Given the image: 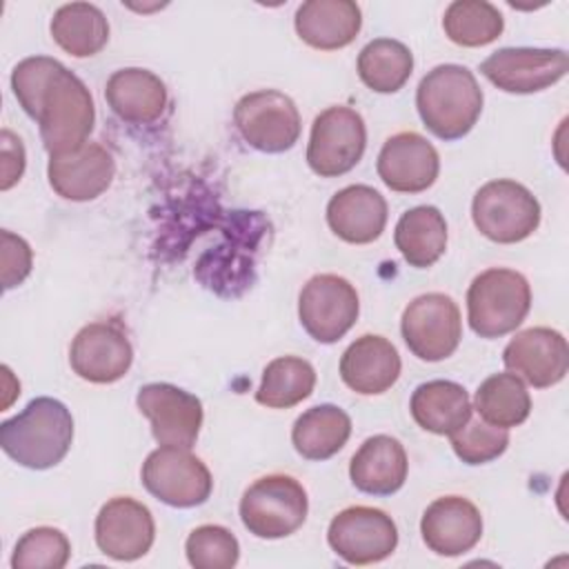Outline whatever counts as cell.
Segmentation results:
<instances>
[{
  "mask_svg": "<svg viewBox=\"0 0 569 569\" xmlns=\"http://www.w3.org/2000/svg\"><path fill=\"white\" fill-rule=\"evenodd\" d=\"M305 487L287 473H269L251 482L240 498V520L256 538H284L307 520Z\"/></svg>",
  "mask_w": 569,
  "mask_h": 569,
  "instance_id": "5b68a950",
  "label": "cell"
},
{
  "mask_svg": "<svg viewBox=\"0 0 569 569\" xmlns=\"http://www.w3.org/2000/svg\"><path fill=\"white\" fill-rule=\"evenodd\" d=\"M69 538L56 527H33L24 531L11 556L13 569H62L69 562Z\"/></svg>",
  "mask_w": 569,
  "mask_h": 569,
  "instance_id": "836d02e7",
  "label": "cell"
},
{
  "mask_svg": "<svg viewBox=\"0 0 569 569\" xmlns=\"http://www.w3.org/2000/svg\"><path fill=\"white\" fill-rule=\"evenodd\" d=\"M316 369L298 356H280L262 371L256 400L269 409H289L313 393Z\"/></svg>",
  "mask_w": 569,
  "mask_h": 569,
  "instance_id": "1f68e13d",
  "label": "cell"
},
{
  "mask_svg": "<svg viewBox=\"0 0 569 569\" xmlns=\"http://www.w3.org/2000/svg\"><path fill=\"white\" fill-rule=\"evenodd\" d=\"M293 24L302 42L320 51H333L356 40L362 11L351 0H307L298 7Z\"/></svg>",
  "mask_w": 569,
  "mask_h": 569,
  "instance_id": "d4e9b609",
  "label": "cell"
},
{
  "mask_svg": "<svg viewBox=\"0 0 569 569\" xmlns=\"http://www.w3.org/2000/svg\"><path fill=\"white\" fill-rule=\"evenodd\" d=\"M400 331L416 358L427 362L445 360L462 338L460 309L447 293H422L405 307Z\"/></svg>",
  "mask_w": 569,
  "mask_h": 569,
  "instance_id": "8fae6325",
  "label": "cell"
},
{
  "mask_svg": "<svg viewBox=\"0 0 569 569\" xmlns=\"http://www.w3.org/2000/svg\"><path fill=\"white\" fill-rule=\"evenodd\" d=\"M393 240L396 249L411 267L427 269L436 264L447 249L445 216L431 204L413 207L400 216Z\"/></svg>",
  "mask_w": 569,
  "mask_h": 569,
  "instance_id": "4316f807",
  "label": "cell"
},
{
  "mask_svg": "<svg viewBox=\"0 0 569 569\" xmlns=\"http://www.w3.org/2000/svg\"><path fill=\"white\" fill-rule=\"evenodd\" d=\"M0 142H2V176H0V189L7 191L11 189L24 173V164H27V156H24V147L22 140L9 131L2 129L0 133Z\"/></svg>",
  "mask_w": 569,
  "mask_h": 569,
  "instance_id": "74e56055",
  "label": "cell"
},
{
  "mask_svg": "<svg viewBox=\"0 0 569 569\" xmlns=\"http://www.w3.org/2000/svg\"><path fill=\"white\" fill-rule=\"evenodd\" d=\"M407 451L400 440L378 433L367 438L351 456L349 476L358 491L369 496H391L407 480Z\"/></svg>",
  "mask_w": 569,
  "mask_h": 569,
  "instance_id": "cb8c5ba5",
  "label": "cell"
},
{
  "mask_svg": "<svg viewBox=\"0 0 569 569\" xmlns=\"http://www.w3.org/2000/svg\"><path fill=\"white\" fill-rule=\"evenodd\" d=\"M233 124L240 138L262 151H289L300 138V113L296 102L278 89H260L242 96L233 109Z\"/></svg>",
  "mask_w": 569,
  "mask_h": 569,
  "instance_id": "52a82bcc",
  "label": "cell"
},
{
  "mask_svg": "<svg viewBox=\"0 0 569 569\" xmlns=\"http://www.w3.org/2000/svg\"><path fill=\"white\" fill-rule=\"evenodd\" d=\"M531 309V287L520 271L491 267L473 278L467 291V318L480 338L516 331Z\"/></svg>",
  "mask_w": 569,
  "mask_h": 569,
  "instance_id": "277c9868",
  "label": "cell"
},
{
  "mask_svg": "<svg viewBox=\"0 0 569 569\" xmlns=\"http://www.w3.org/2000/svg\"><path fill=\"white\" fill-rule=\"evenodd\" d=\"M569 58L562 49L505 47L482 60V76L507 93H536L565 78Z\"/></svg>",
  "mask_w": 569,
  "mask_h": 569,
  "instance_id": "9a60e30c",
  "label": "cell"
},
{
  "mask_svg": "<svg viewBox=\"0 0 569 569\" xmlns=\"http://www.w3.org/2000/svg\"><path fill=\"white\" fill-rule=\"evenodd\" d=\"M502 362L531 387L545 389L567 376L569 347L560 331L551 327H529L507 342Z\"/></svg>",
  "mask_w": 569,
  "mask_h": 569,
  "instance_id": "e0dca14e",
  "label": "cell"
},
{
  "mask_svg": "<svg viewBox=\"0 0 569 569\" xmlns=\"http://www.w3.org/2000/svg\"><path fill=\"white\" fill-rule=\"evenodd\" d=\"M156 540V522L147 505L129 496L104 502L96 516L98 549L113 560H138Z\"/></svg>",
  "mask_w": 569,
  "mask_h": 569,
  "instance_id": "2e32d148",
  "label": "cell"
},
{
  "mask_svg": "<svg viewBox=\"0 0 569 569\" xmlns=\"http://www.w3.org/2000/svg\"><path fill=\"white\" fill-rule=\"evenodd\" d=\"M2 289L9 291L24 282V278L31 273L33 264V251L29 242L9 229H2Z\"/></svg>",
  "mask_w": 569,
  "mask_h": 569,
  "instance_id": "8d00e7d4",
  "label": "cell"
},
{
  "mask_svg": "<svg viewBox=\"0 0 569 569\" xmlns=\"http://www.w3.org/2000/svg\"><path fill=\"white\" fill-rule=\"evenodd\" d=\"M360 300L356 287L336 273H318L307 280L298 298L302 329L322 345L340 340L358 320Z\"/></svg>",
  "mask_w": 569,
  "mask_h": 569,
  "instance_id": "30bf717a",
  "label": "cell"
},
{
  "mask_svg": "<svg viewBox=\"0 0 569 569\" xmlns=\"http://www.w3.org/2000/svg\"><path fill=\"white\" fill-rule=\"evenodd\" d=\"M133 362V347L127 329L118 320H96L84 325L69 349L73 373L93 385H109L127 376Z\"/></svg>",
  "mask_w": 569,
  "mask_h": 569,
  "instance_id": "4fadbf2b",
  "label": "cell"
},
{
  "mask_svg": "<svg viewBox=\"0 0 569 569\" xmlns=\"http://www.w3.org/2000/svg\"><path fill=\"white\" fill-rule=\"evenodd\" d=\"M73 440V418L64 402L40 396L18 416L0 425V447L27 469H51L69 451Z\"/></svg>",
  "mask_w": 569,
  "mask_h": 569,
  "instance_id": "7a4b0ae2",
  "label": "cell"
},
{
  "mask_svg": "<svg viewBox=\"0 0 569 569\" xmlns=\"http://www.w3.org/2000/svg\"><path fill=\"white\" fill-rule=\"evenodd\" d=\"M471 218L485 238L500 244H513L538 229L540 202L516 180H491L476 191Z\"/></svg>",
  "mask_w": 569,
  "mask_h": 569,
  "instance_id": "8992f818",
  "label": "cell"
},
{
  "mask_svg": "<svg viewBox=\"0 0 569 569\" xmlns=\"http://www.w3.org/2000/svg\"><path fill=\"white\" fill-rule=\"evenodd\" d=\"M416 107L425 127L440 140L467 136L482 111V89L462 64H438L418 84Z\"/></svg>",
  "mask_w": 569,
  "mask_h": 569,
  "instance_id": "3957f363",
  "label": "cell"
},
{
  "mask_svg": "<svg viewBox=\"0 0 569 569\" xmlns=\"http://www.w3.org/2000/svg\"><path fill=\"white\" fill-rule=\"evenodd\" d=\"M11 89L27 116L40 127L49 156L82 147L93 131L96 107L87 84L60 60L31 56L11 71Z\"/></svg>",
  "mask_w": 569,
  "mask_h": 569,
  "instance_id": "6da1fadb",
  "label": "cell"
},
{
  "mask_svg": "<svg viewBox=\"0 0 569 569\" xmlns=\"http://www.w3.org/2000/svg\"><path fill=\"white\" fill-rule=\"evenodd\" d=\"M327 542L349 565H371L389 558L398 545V529L391 516L376 507H347L333 516Z\"/></svg>",
  "mask_w": 569,
  "mask_h": 569,
  "instance_id": "7c38bea8",
  "label": "cell"
},
{
  "mask_svg": "<svg viewBox=\"0 0 569 569\" xmlns=\"http://www.w3.org/2000/svg\"><path fill=\"white\" fill-rule=\"evenodd\" d=\"M327 222L345 242L369 244L385 231L387 200L369 184H349L331 196Z\"/></svg>",
  "mask_w": 569,
  "mask_h": 569,
  "instance_id": "7402d4cb",
  "label": "cell"
},
{
  "mask_svg": "<svg viewBox=\"0 0 569 569\" xmlns=\"http://www.w3.org/2000/svg\"><path fill=\"white\" fill-rule=\"evenodd\" d=\"M413 71V53L393 38L367 42L358 56V76L376 93H396Z\"/></svg>",
  "mask_w": 569,
  "mask_h": 569,
  "instance_id": "f546056e",
  "label": "cell"
},
{
  "mask_svg": "<svg viewBox=\"0 0 569 569\" xmlns=\"http://www.w3.org/2000/svg\"><path fill=\"white\" fill-rule=\"evenodd\" d=\"M473 407L485 422L511 429L529 418L531 396L516 373H493L478 387Z\"/></svg>",
  "mask_w": 569,
  "mask_h": 569,
  "instance_id": "4dcf8cb0",
  "label": "cell"
},
{
  "mask_svg": "<svg viewBox=\"0 0 569 569\" xmlns=\"http://www.w3.org/2000/svg\"><path fill=\"white\" fill-rule=\"evenodd\" d=\"M136 405L149 418L158 445L184 449L196 445L204 418L198 396L169 382H149L140 387Z\"/></svg>",
  "mask_w": 569,
  "mask_h": 569,
  "instance_id": "5bb4252c",
  "label": "cell"
},
{
  "mask_svg": "<svg viewBox=\"0 0 569 569\" xmlns=\"http://www.w3.org/2000/svg\"><path fill=\"white\" fill-rule=\"evenodd\" d=\"M402 369L396 347L376 333L356 338L340 358L342 382L362 396H378L393 387Z\"/></svg>",
  "mask_w": 569,
  "mask_h": 569,
  "instance_id": "44dd1931",
  "label": "cell"
},
{
  "mask_svg": "<svg viewBox=\"0 0 569 569\" xmlns=\"http://www.w3.org/2000/svg\"><path fill=\"white\" fill-rule=\"evenodd\" d=\"M453 453L467 465H485L502 456L509 447V431L496 425L478 420H467L451 436Z\"/></svg>",
  "mask_w": 569,
  "mask_h": 569,
  "instance_id": "d590c367",
  "label": "cell"
},
{
  "mask_svg": "<svg viewBox=\"0 0 569 569\" xmlns=\"http://www.w3.org/2000/svg\"><path fill=\"white\" fill-rule=\"evenodd\" d=\"M367 147L362 116L345 104H336L316 116L307 144V162L320 178H338L351 171Z\"/></svg>",
  "mask_w": 569,
  "mask_h": 569,
  "instance_id": "9c48e42d",
  "label": "cell"
},
{
  "mask_svg": "<svg viewBox=\"0 0 569 569\" xmlns=\"http://www.w3.org/2000/svg\"><path fill=\"white\" fill-rule=\"evenodd\" d=\"M140 478L153 498L178 509L207 502L213 489L207 465L184 447L162 445L153 449L142 462Z\"/></svg>",
  "mask_w": 569,
  "mask_h": 569,
  "instance_id": "ba28073f",
  "label": "cell"
},
{
  "mask_svg": "<svg viewBox=\"0 0 569 569\" xmlns=\"http://www.w3.org/2000/svg\"><path fill=\"white\" fill-rule=\"evenodd\" d=\"M420 533L433 553L449 558L462 556L478 545L482 536V516L471 500L462 496H442L425 509Z\"/></svg>",
  "mask_w": 569,
  "mask_h": 569,
  "instance_id": "ffe728a7",
  "label": "cell"
},
{
  "mask_svg": "<svg viewBox=\"0 0 569 569\" xmlns=\"http://www.w3.org/2000/svg\"><path fill=\"white\" fill-rule=\"evenodd\" d=\"M104 98L111 111L129 124H151L167 107V87L149 69L127 67L109 76Z\"/></svg>",
  "mask_w": 569,
  "mask_h": 569,
  "instance_id": "603a6c76",
  "label": "cell"
},
{
  "mask_svg": "<svg viewBox=\"0 0 569 569\" xmlns=\"http://www.w3.org/2000/svg\"><path fill=\"white\" fill-rule=\"evenodd\" d=\"M351 436V418L336 405H316L302 411L291 429L296 451L307 460L336 456Z\"/></svg>",
  "mask_w": 569,
  "mask_h": 569,
  "instance_id": "83f0119b",
  "label": "cell"
},
{
  "mask_svg": "<svg viewBox=\"0 0 569 569\" xmlns=\"http://www.w3.org/2000/svg\"><path fill=\"white\" fill-rule=\"evenodd\" d=\"M411 418L425 431L451 436L471 418V400L462 385L451 380H429L416 387L409 400Z\"/></svg>",
  "mask_w": 569,
  "mask_h": 569,
  "instance_id": "484cf974",
  "label": "cell"
},
{
  "mask_svg": "<svg viewBox=\"0 0 569 569\" xmlns=\"http://www.w3.org/2000/svg\"><path fill=\"white\" fill-rule=\"evenodd\" d=\"M116 176V160L100 142L49 156L47 178L51 189L71 202H87L102 196Z\"/></svg>",
  "mask_w": 569,
  "mask_h": 569,
  "instance_id": "ac0fdd59",
  "label": "cell"
},
{
  "mask_svg": "<svg viewBox=\"0 0 569 569\" xmlns=\"http://www.w3.org/2000/svg\"><path fill=\"white\" fill-rule=\"evenodd\" d=\"M49 29L53 42L73 58H91L109 42L107 16L89 2L62 4Z\"/></svg>",
  "mask_w": 569,
  "mask_h": 569,
  "instance_id": "f1b7e54d",
  "label": "cell"
},
{
  "mask_svg": "<svg viewBox=\"0 0 569 569\" xmlns=\"http://www.w3.org/2000/svg\"><path fill=\"white\" fill-rule=\"evenodd\" d=\"M376 169L391 191L420 193L436 182L440 158L425 136L416 131H400L382 144Z\"/></svg>",
  "mask_w": 569,
  "mask_h": 569,
  "instance_id": "d6986e66",
  "label": "cell"
},
{
  "mask_svg": "<svg viewBox=\"0 0 569 569\" xmlns=\"http://www.w3.org/2000/svg\"><path fill=\"white\" fill-rule=\"evenodd\" d=\"M442 29L453 44L485 47L502 33L505 18L487 0H456L445 9Z\"/></svg>",
  "mask_w": 569,
  "mask_h": 569,
  "instance_id": "d6a6232c",
  "label": "cell"
},
{
  "mask_svg": "<svg viewBox=\"0 0 569 569\" xmlns=\"http://www.w3.org/2000/svg\"><path fill=\"white\" fill-rule=\"evenodd\" d=\"M184 551L196 569H231L240 558L238 538L220 525L196 527L184 542Z\"/></svg>",
  "mask_w": 569,
  "mask_h": 569,
  "instance_id": "e575fe53",
  "label": "cell"
}]
</instances>
